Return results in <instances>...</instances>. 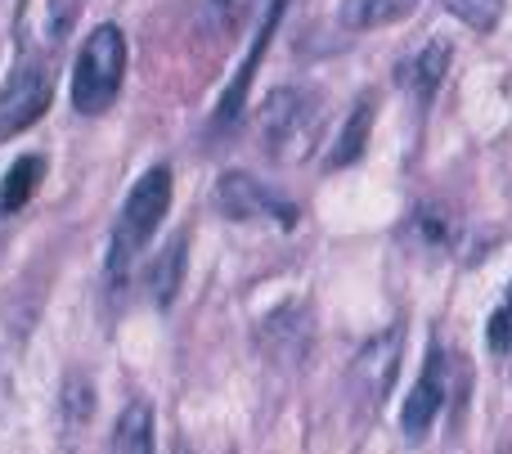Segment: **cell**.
Masks as SVG:
<instances>
[{"mask_svg":"<svg viewBox=\"0 0 512 454\" xmlns=\"http://www.w3.org/2000/svg\"><path fill=\"white\" fill-rule=\"evenodd\" d=\"M328 99L310 86H279L261 99V140L270 158L301 162L324 135Z\"/></svg>","mask_w":512,"mask_h":454,"instance_id":"6da1fadb","label":"cell"},{"mask_svg":"<svg viewBox=\"0 0 512 454\" xmlns=\"http://www.w3.org/2000/svg\"><path fill=\"white\" fill-rule=\"evenodd\" d=\"M122 77H126V36L117 23H99L81 41L77 68H72V104H77V113L95 117L104 108H113Z\"/></svg>","mask_w":512,"mask_h":454,"instance_id":"7a4b0ae2","label":"cell"},{"mask_svg":"<svg viewBox=\"0 0 512 454\" xmlns=\"http://www.w3.org/2000/svg\"><path fill=\"white\" fill-rule=\"evenodd\" d=\"M171 207V167H153L135 180V189L126 194L122 216L113 230V275H122L131 266V257L153 239V230L162 225Z\"/></svg>","mask_w":512,"mask_h":454,"instance_id":"3957f363","label":"cell"},{"mask_svg":"<svg viewBox=\"0 0 512 454\" xmlns=\"http://www.w3.org/2000/svg\"><path fill=\"white\" fill-rule=\"evenodd\" d=\"M50 99H54L50 68H45V63H18V68L9 72L5 90H0V140L27 131V126L50 108Z\"/></svg>","mask_w":512,"mask_h":454,"instance_id":"277c9868","label":"cell"},{"mask_svg":"<svg viewBox=\"0 0 512 454\" xmlns=\"http://www.w3.org/2000/svg\"><path fill=\"white\" fill-rule=\"evenodd\" d=\"M216 203L230 221H279L283 230L297 225V207L283 203L274 189H265L261 180H252L248 171H225L216 180Z\"/></svg>","mask_w":512,"mask_h":454,"instance_id":"5b68a950","label":"cell"},{"mask_svg":"<svg viewBox=\"0 0 512 454\" xmlns=\"http://www.w3.org/2000/svg\"><path fill=\"white\" fill-rule=\"evenodd\" d=\"M261 342L279 365H301L310 351V306L288 302L261 324Z\"/></svg>","mask_w":512,"mask_h":454,"instance_id":"8992f818","label":"cell"},{"mask_svg":"<svg viewBox=\"0 0 512 454\" xmlns=\"http://www.w3.org/2000/svg\"><path fill=\"white\" fill-rule=\"evenodd\" d=\"M441 405H445V360H441V351H432L423 378H418L414 392H409L405 405H400V428H405V437H414V441L427 437V428L436 423Z\"/></svg>","mask_w":512,"mask_h":454,"instance_id":"52a82bcc","label":"cell"},{"mask_svg":"<svg viewBox=\"0 0 512 454\" xmlns=\"http://www.w3.org/2000/svg\"><path fill=\"white\" fill-rule=\"evenodd\" d=\"M396 369H400V329H382L355 356V383L364 387L369 401H382L391 392V383H396Z\"/></svg>","mask_w":512,"mask_h":454,"instance_id":"ba28073f","label":"cell"},{"mask_svg":"<svg viewBox=\"0 0 512 454\" xmlns=\"http://www.w3.org/2000/svg\"><path fill=\"white\" fill-rule=\"evenodd\" d=\"M283 5H288V0H270V5H265V27H261V36H256V45H252L248 63H243V68H239V77H234L230 95H225V99H221V108H216V122H221V126H230L234 117H239L243 99H248V86H252V72H256V63H261L265 45H270V32H274V27H279V18H283Z\"/></svg>","mask_w":512,"mask_h":454,"instance_id":"9c48e42d","label":"cell"},{"mask_svg":"<svg viewBox=\"0 0 512 454\" xmlns=\"http://www.w3.org/2000/svg\"><path fill=\"white\" fill-rule=\"evenodd\" d=\"M369 131H373V99H360V104L351 108V117H346V126L337 131L333 149H328V171L351 167V162L369 149Z\"/></svg>","mask_w":512,"mask_h":454,"instance_id":"30bf717a","label":"cell"},{"mask_svg":"<svg viewBox=\"0 0 512 454\" xmlns=\"http://www.w3.org/2000/svg\"><path fill=\"white\" fill-rule=\"evenodd\" d=\"M445 68H450V41H445V36H436V41H427L409 63H400V81H409V86L427 99L436 86H441Z\"/></svg>","mask_w":512,"mask_h":454,"instance_id":"8fae6325","label":"cell"},{"mask_svg":"<svg viewBox=\"0 0 512 454\" xmlns=\"http://www.w3.org/2000/svg\"><path fill=\"white\" fill-rule=\"evenodd\" d=\"M113 454H153V405L131 401L117 414Z\"/></svg>","mask_w":512,"mask_h":454,"instance_id":"7c38bea8","label":"cell"},{"mask_svg":"<svg viewBox=\"0 0 512 454\" xmlns=\"http://www.w3.org/2000/svg\"><path fill=\"white\" fill-rule=\"evenodd\" d=\"M41 176H45V158H41V153H27V158H18L14 167L5 171V180H0V212H18V207H23L27 198L36 194Z\"/></svg>","mask_w":512,"mask_h":454,"instance_id":"4fadbf2b","label":"cell"},{"mask_svg":"<svg viewBox=\"0 0 512 454\" xmlns=\"http://www.w3.org/2000/svg\"><path fill=\"white\" fill-rule=\"evenodd\" d=\"M418 0H346L342 5V23L355 32H373V27L400 23V18L414 9Z\"/></svg>","mask_w":512,"mask_h":454,"instance_id":"5bb4252c","label":"cell"},{"mask_svg":"<svg viewBox=\"0 0 512 454\" xmlns=\"http://www.w3.org/2000/svg\"><path fill=\"white\" fill-rule=\"evenodd\" d=\"M81 0H36L32 9V32L41 45H59L72 32V18H77Z\"/></svg>","mask_w":512,"mask_h":454,"instance_id":"9a60e30c","label":"cell"},{"mask_svg":"<svg viewBox=\"0 0 512 454\" xmlns=\"http://www.w3.org/2000/svg\"><path fill=\"white\" fill-rule=\"evenodd\" d=\"M180 270H185V234H176V239L162 248V257L153 261V270H149V288H153V297H158V306L176 302Z\"/></svg>","mask_w":512,"mask_h":454,"instance_id":"2e32d148","label":"cell"},{"mask_svg":"<svg viewBox=\"0 0 512 454\" xmlns=\"http://www.w3.org/2000/svg\"><path fill=\"white\" fill-rule=\"evenodd\" d=\"M248 9H252V0H194L198 23L212 36H234L239 23L248 18Z\"/></svg>","mask_w":512,"mask_h":454,"instance_id":"e0dca14e","label":"cell"},{"mask_svg":"<svg viewBox=\"0 0 512 454\" xmlns=\"http://www.w3.org/2000/svg\"><path fill=\"white\" fill-rule=\"evenodd\" d=\"M90 414H95V383L86 374H68V383H63V423H68V432L86 428Z\"/></svg>","mask_w":512,"mask_h":454,"instance_id":"ac0fdd59","label":"cell"},{"mask_svg":"<svg viewBox=\"0 0 512 454\" xmlns=\"http://www.w3.org/2000/svg\"><path fill=\"white\" fill-rule=\"evenodd\" d=\"M445 9H450L459 23L477 27V32H490V27L504 18V0H441Z\"/></svg>","mask_w":512,"mask_h":454,"instance_id":"d6986e66","label":"cell"},{"mask_svg":"<svg viewBox=\"0 0 512 454\" xmlns=\"http://www.w3.org/2000/svg\"><path fill=\"white\" fill-rule=\"evenodd\" d=\"M490 347L504 356V351H512V288H508V302L495 311V320H490Z\"/></svg>","mask_w":512,"mask_h":454,"instance_id":"ffe728a7","label":"cell"},{"mask_svg":"<svg viewBox=\"0 0 512 454\" xmlns=\"http://www.w3.org/2000/svg\"><path fill=\"white\" fill-rule=\"evenodd\" d=\"M162 454H189V446H185V441H171V446L162 450Z\"/></svg>","mask_w":512,"mask_h":454,"instance_id":"44dd1931","label":"cell"}]
</instances>
